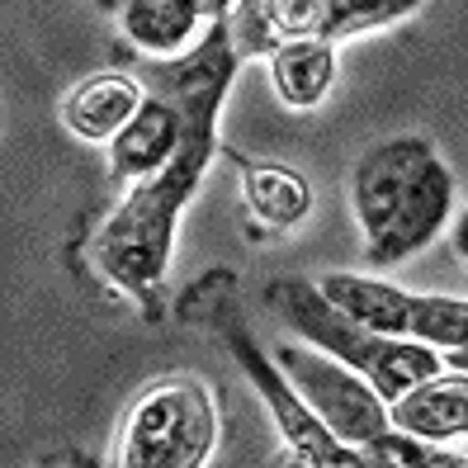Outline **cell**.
I'll use <instances>...</instances> for the list:
<instances>
[{
	"mask_svg": "<svg viewBox=\"0 0 468 468\" xmlns=\"http://www.w3.org/2000/svg\"><path fill=\"white\" fill-rule=\"evenodd\" d=\"M218 147H223L218 133L185 128L180 156L161 176L123 189V199L100 218L86 241V256H90V270L100 274V284L137 303L147 317L161 313V289H166V270L176 256V228L185 218L189 195L213 166Z\"/></svg>",
	"mask_w": 468,
	"mask_h": 468,
	"instance_id": "cell-1",
	"label": "cell"
},
{
	"mask_svg": "<svg viewBox=\"0 0 468 468\" xmlns=\"http://www.w3.org/2000/svg\"><path fill=\"white\" fill-rule=\"evenodd\" d=\"M265 308L289 326V336L308 341L313 350L350 365L355 374H365L388 407L398 398H407L411 388H421L426 378L445 374V355L440 350H426L417 341H388V336H374L365 326H355L317 293V284L308 274H280V280H270Z\"/></svg>",
	"mask_w": 468,
	"mask_h": 468,
	"instance_id": "cell-2",
	"label": "cell"
},
{
	"mask_svg": "<svg viewBox=\"0 0 468 468\" xmlns=\"http://www.w3.org/2000/svg\"><path fill=\"white\" fill-rule=\"evenodd\" d=\"M223 435L213 383L199 374H161L128 402L114 468H204Z\"/></svg>",
	"mask_w": 468,
	"mask_h": 468,
	"instance_id": "cell-3",
	"label": "cell"
},
{
	"mask_svg": "<svg viewBox=\"0 0 468 468\" xmlns=\"http://www.w3.org/2000/svg\"><path fill=\"white\" fill-rule=\"evenodd\" d=\"M417 10V0H237V5H228V29L237 58L251 62L298 38L341 48L350 38L388 29Z\"/></svg>",
	"mask_w": 468,
	"mask_h": 468,
	"instance_id": "cell-4",
	"label": "cell"
},
{
	"mask_svg": "<svg viewBox=\"0 0 468 468\" xmlns=\"http://www.w3.org/2000/svg\"><path fill=\"white\" fill-rule=\"evenodd\" d=\"M280 374L293 383V393L313 407V417L332 431L341 445L365 450L369 440H378L388 431V402L374 393V383L365 374H355L350 365L332 360V355L313 350L298 336H280L270 346Z\"/></svg>",
	"mask_w": 468,
	"mask_h": 468,
	"instance_id": "cell-5",
	"label": "cell"
},
{
	"mask_svg": "<svg viewBox=\"0 0 468 468\" xmlns=\"http://www.w3.org/2000/svg\"><path fill=\"white\" fill-rule=\"evenodd\" d=\"M213 322H218V332H223V341H228V350H232V360L241 365V374L251 378L256 398L265 402L274 431H280V450H293V454L313 459V463H355V459H360V450L341 445V440L313 417V407L293 393V383L280 374L270 346H261L232 313H218Z\"/></svg>",
	"mask_w": 468,
	"mask_h": 468,
	"instance_id": "cell-6",
	"label": "cell"
},
{
	"mask_svg": "<svg viewBox=\"0 0 468 468\" xmlns=\"http://www.w3.org/2000/svg\"><path fill=\"white\" fill-rule=\"evenodd\" d=\"M440 152L431 137L421 133H398V137H383L374 143L350 171V213L360 223L365 246L383 237V228L398 218V208L407 204L411 185L421 180V171L431 166Z\"/></svg>",
	"mask_w": 468,
	"mask_h": 468,
	"instance_id": "cell-7",
	"label": "cell"
},
{
	"mask_svg": "<svg viewBox=\"0 0 468 468\" xmlns=\"http://www.w3.org/2000/svg\"><path fill=\"white\" fill-rule=\"evenodd\" d=\"M241 58L232 48V29H228V10L223 19L213 24V34L189 52L185 62L171 67H152L147 71V90L161 95L166 104L180 109L185 128L195 133H218V114H223V100L232 90V76H237Z\"/></svg>",
	"mask_w": 468,
	"mask_h": 468,
	"instance_id": "cell-8",
	"label": "cell"
},
{
	"mask_svg": "<svg viewBox=\"0 0 468 468\" xmlns=\"http://www.w3.org/2000/svg\"><path fill=\"white\" fill-rule=\"evenodd\" d=\"M109 10H114L119 34L137 58L152 67H171L185 62L213 34L228 5H218V0H123Z\"/></svg>",
	"mask_w": 468,
	"mask_h": 468,
	"instance_id": "cell-9",
	"label": "cell"
},
{
	"mask_svg": "<svg viewBox=\"0 0 468 468\" xmlns=\"http://www.w3.org/2000/svg\"><path fill=\"white\" fill-rule=\"evenodd\" d=\"M450 223H454V171L435 156L421 171V180L411 185V195L398 208V218L383 228V237L365 246L369 270H393L411 256H421Z\"/></svg>",
	"mask_w": 468,
	"mask_h": 468,
	"instance_id": "cell-10",
	"label": "cell"
},
{
	"mask_svg": "<svg viewBox=\"0 0 468 468\" xmlns=\"http://www.w3.org/2000/svg\"><path fill=\"white\" fill-rule=\"evenodd\" d=\"M147 80L133 71H95L86 80H76L62 100V123L71 137L90 147H109L114 137L143 114L147 104Z\"/></svg>",
	"mask_w": 468,
	"mask_h": 468,
	"instance_id": "cell-11",
	"label": "cell"
},
{
	"mask_svg": "<svg viewBox=\"0 0 468 468\" xmlns=\"http://www.w3.org/2000/svg\"><path fill=\"white\" fill-rule=\"evenodd\" d=\"M185 147V119H180V109L166 104L161 95H147L143 104V114H137L114 143L104 147V166H109V180L133 189V185H143L152 176H161L171 166V161L180 156Z\"/></svg>",
	"mask_w": 468,
	"mask_h": 468,
	"instance_id": "cell-12",
	"label": "cell"
},
{
	"mask_svg": "<svg viewBox=\"0 0 468 468\" xmlns=\"http://www.w3.org/2000/svg\"><path fill=\"white\" fill-rule=\"evenodd\" d=\"M313 284L355 326H365V332H374V336H388V341H407L411 293L402 284L383 280V274H365V270L360 274L355 270H326Z\"/></svg>",
	"mask_w": 468,
	"mask_h": 468,
	"instance_id": "cell-13",
	"label": "cell"
},
{
	"mask_svg": "<svg viewBox=\"0 0 468 468\" xmlns=\"http://www.w3.org/2000/svg\"><path fill=\"white\" fill-rule=\"evenodd\" d=\"M388 421L435 450H450L454 440H468V374L445 369L426 378L421 388H411L407 398L388 407Z\"/></svg>",
	"mask_w": 468,
	"mask_h": 468,
	"instance_id": "cell-14",
	"label": "cell"
},
{
	"mask_svg": "<svg viewBox=\"0 0 468 468\" xmlns=\"http://www.w3.org/2000/svg\"><path fill=\"white\" fill-rule=\"evenodd\" d=\"M270 86L280 95L284 109L293 114H308V109H322L326 95L336 86L341 71V48L336 43H317V38H298V43H280L265 58Z\"/></svg>",
	"mask_w": 468,
	"mask_h": 468,
	"instance_id": "cell-15",
	"label": "cell"
},
{
	"mask_svg": "<svg viewBox=\"0 0 468 468\" xmlns=\"http://www.w3.org/2000/svg\"><path fill=\"white\" fill-rule=\"evenodd\" d=\"M241 171V199L251 208V218L270 232H293L298 223H308L313 213V189L293 166L284 161H256V156H237Z\"/></svg>",
	"mask_w": 468,
	"mask_h": 468,
	"instance_id": "cell-16",
	"label": "cell"
},
{
	"mask_svg": "<svg viewBox=\"0 0 468 468\" xmlns=\"http://www.w3.org/2000/svg\"><path fill=\"white\" fill-rule=\"evenodd\" d=\"M407 341L440 350V355L463 350L468 346V298H459V293H411Z\"/></svg>",
	"mask_w": 468,
	"mask_h": 468,
	"instance_id": "cell-17",
	"label": "cell"
},
{
	"mask_svg": "<svg viewBox=\"0 0 468 468\" xmlns=\"http://www.w3.org/2000/svg\"><path fill=\"white\" fill-rule=\"evenodd\" d=\"M435 454H440L435 445H426V440L388 426L378 440H369V445L360 450V468H431Z\"/></svg>",
	"mask_w": 468,
	"mask_h": 468,
	"instance_id": "cell-18",
	"label": "cell"
},
{
	"mask_svg": "<svg viewBox=\"0 0 468 468\" xmlns=\"http://www.w3.org/2000/svg\"><path fill=\"white\" fill-rule=\"evenodd\" d=\"M450 246H454V256L468 265V204L454 213V223H450Z\"/></svg>",
	"mask_w": 468,
	"mask_h": 468,
	"instance_id": "cell-19",
	"label": "cell"
},
{
	"mask_svg": "<svg viewBox=\"0 0 468 468\" xmlns=\"http://www.w3.org/2000/svg\"><path fill=\"white\" fill-rule=\"evenodd\" d=\"M270 468H360V459H355V463H313V459H303V454H293V450H280Z\"/></svg>",
	"mask_w": 468,
	"mask_h": 468,
	"instance_id": "cell-20",
	"label": "cell"
},
{
	"mask_svg": "<svg viewBox=\"0 0 468 468\" xmlns=\"http://www.w3.org/2000/svg\"><path fill=\"white\" fill-rule=\"evenodd\" d=\"M445 369H459V374H468V346H463V350H454V355H445Z\"/></svg>",
	"mask_w": 468,
	"mask_h": 468,
	"instance_id": "cell-21",
	"label": "cell"
},
{
	"mask_svg": "<svg viewBox=\"0 0 468 468\" xmlns=\"http://www.w3.org/2000/svg\"><path fill=\"white\" fill-rule=\"evenodd\" d=\"M76 468H86V463H76Z\"/></svg>",
	"mask_w": 468,
	"mask_h": 468,
	"instance_id": "cell-22",
	"label": "cell"
}]
</instances>
